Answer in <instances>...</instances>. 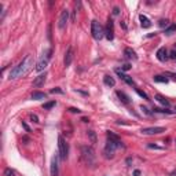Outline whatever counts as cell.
<instances>
[{
  "label": "cell",
  "instance_id": "14",
  "mask_svg": "<svg viewBox=\"0 0 176 176\" xmlns=\"http://www.w3.org/2000/svg\"><path fill=\"white\" fill-rule=\"evenodd\" d=\"M46 78H47V74L46 73H43V74H39L35 80H33V85L35 87H41L44 83H46Z\"/></svg>",
  "mask_w": 176,
  "mask_h": 176
},
{
  "label": "cell",
  "instance_id": "21",
  "mask_svg": "<svg viewBox=\"0 0 176 176\" xmlns=\"http://www.w3.org/2000/svg\"><path fill=\"white\" fill-rule=\"evenodd\" d=\"M87 136L90 138V140H91V143H92V144L96 143V134H95V131H92V129L87 131Z\"/></svg>",
  "mask_w": 176,
  "mask_h": 176
},
{
  "label": "cell",
  "instance_id": "26",
  "mask_svg": "<svg viewBox=\"0 0 176 176\" xmlns=\"http://www.w3.org/2000/svg\"><path fill=\"white\" fill-rule=\"evenodd\" d=\"M158 25L161 26V28H168V26H169V21L168 20H160V22H158Z\"/></svg>",
  "mask_w": 176,
  "mask_h": 176
},
{
  "label": "cell",
  "instance_id": "38",
  "mask_svg": "<svg viewBox=\"0 0 176 176\" xmlns=\"http://www.w3.org/2000/svg\"><path fill=\"white\" fill-rule=\"evenodd\" d=\"M171 176H176V171H173V172L171 173Z\"/></svg>",
  "mask_w": 176,
  "mask_h": 176
},
{
  "label": "cell",
  "instance_id": "30",
  "mask_svg": "<svg viewBox=\"0 0 176 176\" xmlns=\"http://www.w3.org/2000/svg\"><path fill=\"white\" fill-rule=\"evenodd\" d=\"M169 58L173 59V61H176V51H175V50H172V51L169 52Z\"/></svg>",
  "mask_w": 176,
  "mask_h": 176
},
{
  "label": "cell",
  "instance_id": "8",
  "mask_svg": "<svg viewBox=\"0 0 176 176\" xmlns=\"http://www.w3.org/2000/svg\"><path fill=\"white\" fill-rule=\"evenodd\" d=\"M69 21V10H62L61 15H59V20H58V28L61 30H63L66 28V23Z\"/></svg>",
  "mask_w": 176,
  "mask_h": 176
},
{
  "label": "cell",
  "instance_id": "19",
  "mask_svg": "<svg viewBox=\"0 0 176 176\" xmlns=\"http://www.w3.org/2000/svg\"><path fill=\"white\" fill-rule=\"evenodd\" d=\"M103 83H105V85H108V87H114V85H116V80L109 74H106L103 77Z\"/></svg>",
  "mask_w": 176,
  "mask_h": 176
},
{
  "label": "cell",
  "instance_id": "24",
  "mask_svg": "<svg viewBox=\"0 0 176 176\" xmlns=\"http://www.w3.org/2000/svg\"><path fill=\"white\" fill-rule=\"evenodd\" d=\"M55 105H56V102H55V101L47 102V103H44V105H43V109H44V110H50V109H52L54 106H55Z\"/></svg>",
  "mask_w": 176,
  "mask_h": 176
},
{
  "label": "cell",
  "instance_id": "33",
  "mask_svg": "<svg viewBox=\"0 0 176 176\" xmlns=\"http://www.w3.org/2000/svg\"><path fill=\"white\" fill-rule=\"evenodd\" d=\"M30 118H32L33 123H39V118H37V116H35V114H32V116H30Z\"/></svg>",
  "mask_w": 176,
  "mask_h": 176
},
{
  "label": "cell",
  "instance_id": "2",
  "mask_svg": "<svg viewBox=\"0 0 176 176\" xmlns=\"http://www.w3.org/2000/svg\"><path fill=\"white\" fill-rule=\"evenodd\" d=\"M106 136H108V142H106L105 151H103L105 157H106V158H113L116 150H117L118 147H124V144H123V140H121L116 134H113L111 131H108Z\"/></svg>",
  "mask_w": 176,
  "mask_h": 176
},
{
  "label": "cell",
  "instance_id": "17",
  "mask_svg": "<svg viewBox=\"0 0 176 176\" xmlns=\"http://www.w3.org/2000/svg\"><path fill=\"white\" fill-rule=\"evenodd\" d=\"M124 54H125V56H127L128 59H138V55H136V52L134 51L132 48H129V47H127V48L124 50Z\"/></svg>",
  "mask_w": 176,
  "mask_h": 176
},
{
  "label": "cell",
  "instance_id": "5",
  "mask_svg": "<svg viewBox=\"0 0 176 176\" xmlns=\"http://www.w3.org/2000/svg\"><path fill=\"white\" fill-rule=\"evenodd\" d=\"M51 54H52V50L50 48V50H47L44 54H43V56L40 58V61L36 63V72H43L44 69L47 68V65H48V62H50V59H51Z\"/></svg>",
  "mask_w": 176,
  "mask_h": 176
},
{
  "label": "cell",
  "instance_id": "12",
  "mask_svg": "<svg viewBox=\"0 0 176 176\" xmlns=\"http://www.w3.org/2000/svg\"><path fill=\"white\" fill-rule=\"evenodd\" d=\"M116 73H117V74L121 77V80H124V81L127 83L128 85H132V87H135V81H134V80H132V77H131V76L125 74V73L123 72L121 69H117V70H116Z\"/></svg>",
  "mask_w": 176,
  "mask_h": 176
},
{
  "label": "cell",
  "instance_id": "37",
  "mask_svg": "<svg viewBox=\"0 0 176 176\" xmlns=\"http://www.w3.org/2000/svg\"><path fill=\"white\" fill-rule=\"evenodd\" d=\"M81 120H83V121H84V123H88V121H90V120H88V118H87V117H83V118H81Z\"/></svg>",
  "mask_w": 176,
  "mask_h": 176
},
{
  "label": "cell",
  "instance_id": "25",
  "mask_svg": "<svg viewBox=\"0 0 176 176\" xmlns=\"http://www.w3.org/2000/svg\"><path fill=\"white\" fill-rule=\"evenodd\" d=\"M154 113H166V114H172L171 110H165V109H160V108H154L153 109Z\"/></svg>",
  "mask_w": 176,
  "mask_h": 176
},
{
  "label": "cell",
  "instance_id": "7",
  "mask_svg": "<svg viewBox=\"0 0 176 176\" xmlns=\"http://www.w3.org/2000/svg\"><path fill=\"white\" fill-rule=\"evenodd\" d=\"M140 132L143 135H158L165 132V128L164 127H149V128H142Z\"/></svg>",
  "mask_w": 176,
  "mask_h": 176
},
{
  "label": "cell",
  "instance_id": "6",
  "mask_svg": "<svg viewBox=\"0 0 176 176\" xmlns=\"http://www.w3.org/2000/svg\"><path fill=\"white\" fill-rule=\"evenodd\" d=\"M58 154L61 157V160H66L69 154V146L62 135L58 138Z\"/></svg>",
  "mask_w": 176,
  "mask_h": 176
},
{
  "label": "cell",
  "instance_id": "15",
  "mask_svg": "<svg viewBox=\"0 0 176 176\" xmlns=\"http://www.w3.org/2000/svg\"><path fill=\"white\" fill-rule=\"evenodd\" d=\"M139 21H140V25H142V28H144V29H149L151 26V21L147 18L146 15H139Z\"/></svg>",
  "mask_w": 176,
  "mask_h": 176
},
{
  "label": "cell",
  "instance_id": "22",
  "mask_svg": "<svg viewBox=\"0 0 176 176\" xmlns=\"http://www.w3.org/2000/svg\"><path fill=\"white\" fill-rule=\"evenodd\" d=\"M153 78H154V81L156 83H168V78L162 74H157V76H154Z\"/></svg>",
  "mask_w": 176,
  "mask_h": 176
},
{
  "label": "cell",
  "instance_id": "16",
  "mask_svg": "<svg viewBox=\"0 0 176 176\" xmlns=\"http://www.w3.org/2000/svg\"><path fill=\"white\" fill-rule=\"evenodd\" d=\"M30 98H32L33 101H41V99H46L47 98V94H46V92L35 91L32 95H30Z\"/></svg>",
  "mask_w": 176,
  "mask_h": 176
},
{
  "label": "cell",
  "instance_id": "4",
  "mask_svg": "<svg viewBox=\"0 0 176 176\" xmlns=\"http://www.w3.org/2000/svg\"><path fill=\"white\" fill-rule=\"evenodd\" d=\"M91 35L95 40H101L105 36V28L96 20H94L91 22Z\"/></svg>",
  "mask_w": 176,
  "mask_h": 176
},
{
  "label": "cell",
  "instance_id": "23",
  "mask_svg": "<svg viewBox=\"0 0 176 176\" xmlns=\"http://www.w3.org/2000/svg\"><path fill=\"white\" fill-rule=\"evenodd\" d=\"M173 32H176V23H172V25H169L168 28H166V29H165V35H168V36H169V35H172Z\"/></svg>",
  "mask_w": 176,
  "mask_h": 176
},
{
  "label": "cell",
  "instance_id": "11",
  "mask_svg": "<svg viewBox=\"0 0 176 176\" xmlns=\"http://www.w3.org/2000/svg\"><path fill=\"white\" fill-rule=\"evenodd\" d=\"M58 156H54L51 158V165H50V173L51 176H58Z\"/></svg>",
  "mask_w": 176,
  "mask_h": 176
},
{
  "label": "cell",
  "instance_id": "32",
  "mask_svg": "<svg viewBox=\"0 0 176 176\" xmlns=\"http://www.w3.org/2000/svg\"><path fill=\"white\" fill-rule=\"evenodd\" d=\"M69 111H72V113H80V109H76V108H69Z\"/></svg>",
  "mask_w": 176,
  "mask_h": 176
},
{
  "label": "cell",
  "instance_id": "18",
  "mask_svg": "<svg viewBox=\"0 0 176 176\" xmlns=\"http://www.w3.org/2000/svg\"><path fill=\"white\" fill-rule=\"evenodd\" d=\"M156 101H157V102H160V103L162 105V106H165V108H169V105H171V103H169V101H168V99H166L165 96L160 95V94L156 95Z\"/></svg>",
  "mask_w": 176,
  "mask_h": 176
},
{
  "label": "cell",
  "instance_id": "35",
  "mask_svg": "<svg viewBox=\"0 0 176 176\" xmlns=\"http://www.w3.org/2000/svg\"><path fill=\"white\" fill-rule=\"evenodd\" d=\"M140 109H142V110H143L146 114H151L150 111H149V109H147V108H144V106H142V108H140Z\"/></svg>",
  "mask_w": 176,
  "mask_h": 176
},
{
  "label": "cell",
  "instance_id": "36",
  "mask_svg": "<svg viewBox=\"0 0 176 176\" xmlns=\"http://www.w3.org/2000/svg\"><path fill=\"white\" fill-rule=\"evenodd\" d=\"M134 176H140V171H139V169L135 171V172H134Z\"/></svg>",
  "mask_w": 176,
  "mask_h": 176
},
{
  "label": "cell",
  "instance_id": "10",
  "mask_svg": "<svg viewBox=\"0 0 176 176\" xmlns=\"http://www.w3.org/2000/svg\"><path fill=\"white\" fill-rule=\"evenodd\" d=\"M73 56H74V52H73V47H72V46H69L68 50H66L65 59H63V63H65V66H70V65H72Z\"/></svg>",
  "mask_w": 176,
  "mask_h": 176
},
{
  "label": "cell",
  "instance_id": "9",
  "mask_svg": "<svg viewBox=\"0 0 176 176\" xmlns=\"http://www.w3.org/2000/svg\"><path fill=\"white\" fill-rule=\"evenodd\" d=\"M105 36H106L108 40L114 39V23L111 20L108 21V25H106V29H105Z\"/></svg>",
  "mask_w": 176,
  "mask_h": 176
},
{
  "label": "cell",
  "instance_id": "31",
  "mask_svg": "<svg viewBox=\"0 0 176 176\" xmlns=\"http://www.w3.org/2000/svg\"><path fill=\"white\" fill-rule=\"evenodd\" d=\"M129 69H131L129 63H124V65L121 66V70H123V72H124V70H129Z\"/></svg>",
  "mask_w": 176,
  "mask_h": 176
},
{
  "label": "cell",
  "instance_id": "20",
  "mask_svg": "<svg viewBox=\"0 0 176 176\" xmlns=\"http://www.w3.org/2000/svg\"><path fill=\"white\" fill-rule=\"evenodd\" d=\"M116 94H117V96H118V98H120V101L123 102V103H125V105H128V103H129V98H128V96L124 94V92L117 91V92H116Z\"/></svg>",
  "mask_w": 176,
  "mask_h": 176
},
{
  "label": "cell",
  "instance_id": "28",
  "mask_svg": "<svg viewBox=\"0 0 176 176\" xmlns=\"http://www.w3.org/2000/svg\"><path fill=\"white\" fill-rule=\"evenodd\" d=\"M4 175L6 176H15V172H14L13 169H10V168H7V169L4 171Z\"/></svg>",
  "mask_w": 176,
  "mask_h": 176
},
{
  "label": "cell",
  "instance_id": "1",
  "mask_svg": "<svg viewBox=\"0 0 176 176\" xmlns=\"http://www.w3.org/2000/svg\"><path fill=\"white\" fill-rule=\"evenodd\" d=\"M32 69H33V58H32V55H26L10 72V77L8 78L10 80H15L18 77H22V76L28 74Z\"/></svg>",
  "mask_w": 176,
  "mask_h": 176
},
{
  "label": "cell",
  "instance_id": "3",
  "mask_svg": "<svg viewBox=\"0 0 176 176\" xmlns=\"http://www.w3.org/2000/svg\"><path fill=\"white\" fill-rule=\"evenodd\" d=\"M81 157L87 165H95V151L91 146H81Z\"/></svg>",
  "mask_w": 176,
  "mask_h": 176
},
{
  "label": "cell",
  "instance_id": "29",
  "mask_svg": "<svg viewBox=\"0 0 176 176\" xmlns=\"http://www.w3.org/2000/svg\"><path fill=\"white\" fill-rule=\"evenodd\" d=\"M50 92H51V94H63L62 90H61V88H58V87H56V88H52Z\"/></svg>",
  "mask_w": 176,
  "mask_h": 176
},
{
  "label": "cell",
  "instance_id": "34",
  "mask_svg": "<svg viewBox=\"0 0 176 176\" xmlns=\"http://www.w3.org/2000/svg\"><path fill=\"white\" fill-rule=\"evenodd\" d=\"M113 14H114V15H118V14H120V10H118V7H114V8H113Z\"/></svg>",
  "mask_w": 176,
  "mask_h": 176
},
{
  "label": "cell",
  "instance_id": "13",
  "mask_svg": "<svg viewBox=\"0 0 176 176\" xmlns=\"http://www.w3.org/2000/svg\"><path fill=\"white\" fill-rule=\"evenodd\" d=\"M168 58H169V56H168V51H166L165 47L158 48V51H157V59H158L160 62H165Z\"/></svg>",
  "mask_w": 176,
  "mask_h": 176
},
{
  "label": "cell",
  "instance_id": "27",
  "mask_svg": "<svg viewBox=\"0 0 176 176\" xmlns=\"http://www.w3.org/2000/svg\"><path fill=\"white\" fill-rule=\"evenodd\" d=\"M135 90H136V92H138V95H139V96H142V98H143V99H149V95H147L146 92L140 91L139 88H135Z\"/></svg>",
  "mask_w": 176,
  "mask_h": 176
}]
</instances>
